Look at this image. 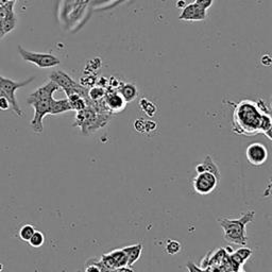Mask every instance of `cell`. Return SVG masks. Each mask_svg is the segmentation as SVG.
I'll list each match as a JSON object with an SVG mask.
<instances>
[{
	"mask_svg": "<svg viewBox=\"0 0 272 272\" xmlns=\"http://www.w3.org/2000/svg\"><path fill=\"white\" fill-rule=\"evenodd\" d=\"M262 114L265 113L260 111L256 102L251 100L240 101L234 111L233 131L243 135L258 134Z\"/></svg>",
	"mask_w": 272,
	"mask_h": 272,
	"instance_id": "obj_1",
	"label": "cell"
},
{
	"mask_svg": "<svg viewBox=\"0 0 272 272\" xmlns=\"http://www.w3.org/2000/svg\"><path fill=\"white\" fill-rule=\"evenodd\" d=\"M255 216L254 211H248L241 214L238 218H221L218 219L220 227L223 229V237L228 242L239 246H246L248 237L246 234L247 224L253 221Z\"/></svg>",
	"mask_w": 272,
	"mask_h": 272,
	"instance_id": "obj_2",
	"label": "cell"
},
{
	"mask_svg": "<svg viewBox=\"0 0 272 272\" xmlns=\"http://www.w3.org/2000/svg\"><path fill=\"white\" fill-rule=\"evenodd\" d=\"M111 115L110 113H98L94 108L86 107L77 112L73 127H79L84 135L95 133L109 124Z\"/></svg>",
	"mask_w": 272,
	"mask_h": 272,
	"instance_id": "obj_3",
	"label": "cell"
},
{
	"mask_svg": "<svg viewBox=\"0 0 272 272\" xmlns=\"http://www.w3.org/2000/svg\"><path fill=\"white\" fill-rule=\"evenodd\" d=\"M35 80V77H31L27 80L17 82L11 79H8L6 77L0 76V89H2L5 94V96L8 98L9 102H10V106L12 110L15 112V113L20 116L23 117L24 113L21 110L20 106H18L17 100H16V90L20 89L22 87L27 86L28 84H30L32 81Z\"/></svg>",
	"mask_w": 272,
	"mask_h": 272,
	"instance_id": "obj_4",
	"label": "cell"
},
{
	"mask_svg": "<svg viewBox=\"0 0 272 272\" xmlns=\"http://www.w3.org/2000/svg\"><path fill=\"white\" fill-rule=\"evenodd\" d=\"M18 53L21 54L23 60L28 63L34 64L35 66L39 68H50V67H57L61 64V61L58 57L51 54V53H39V52H32L25 49L21 45L17 46Z\"/></svg>",
	"mask_w": 272,
	"mask_h": 272,
	"instance_id": "obj_5",
	"label": "cell"
},
{
	"mask_svg": "<svg viewBox=\"0 0 272 272\" xmlns=\"http://www.w3.org/2000/svg\"><path fill=\"white\" fill-rule=\"evenodd\" d=\"M53 97L50 99H31L27 98V103L33 107L34 109V116L31 120V128L35 133H43V119L46 115H50V108L51 101Z\"/></svg>",
	"mask_w": 272,
	"mask_h": 272,
	"instance_id": "obj_6",
	"label": "cell"
},
{
	"mask_svg": "<svg viewBox=\"0 0 272 272\" xmlns=\"http://www.w3.org/2000/svg\"><path fill=\"white\" fill-rule=\"evenodd\" d=\"M219 180L220 177L209 171L197 173L193 181L194 190L199 195H209L216 190Z\"/></svg>",
	"mask_w": 272,
	"mask_h": 272,
	"instance_id": "obj_7",
	"label": "cell"
},
{
	"mask_svg": "<svg viewBox=\"0 0 272 272\" xmlns=\"http://www.w3.org/2000/svg\"><path fill=\"white\" fill-rule=\"evenodd\" d=\"M246 156L248 162L251 165L259 167L267 162L268 149L265 145H262L260 143H253L248 146Z\"/></svg>",
	"mask_w": 272,
	"mask_h": 272,
	"instance_id": "obj_8",
	"label": "cell"
},
{
	"mask_svg": "<svg viewBox=\"0 0 272 272\" xmlns=\"http://www.w3.org/2000/svg\"><path fill=\"white\" fill-rule=\"evenodd\" d=\"M206 16H208V10L194 2L183 8L179 20L184 22H202L206 20Z\"/></svg>",
	"mask_w": 272,
	"mask_h": 272,
	"instance_id": "obj_9",
	"label": "cell"
},
{
	"mask_svg": "<svg viewBox=\"0 0 272 272\" xmlns=\"http://www.w3.org/2000/svg\"><path fill=\"white\" fill-rule=\"evenodd\" d=\"M50 81L54 82L57 85L62 88L65 94H66L67 96L71 95V94L74 93L76 88L78 87L79 84L74 81L69 74H67L66 72H64L62 70H54L50 73L49 76Z\"/></svg>",
	"mask_w": 272,
	"mask_h": 272,
	"instance_id": "obj_10",
	"label": "cell"
},
{
	"mask_svg": "<svg viewBox=\"0 0 272 272\" xmlns=\"http://www.w3.org/2000/svg\"><path fill=\"white\" fill-rule=\"evenodd\" d=\"M103 102H105L106 108L111 114L121 112L126 108L127 105L124 98L121 97L120 94L115 89L106 90V95L103 97Z\"/></svg>",
	"mask_w": 272,
	"mask_h": 272,
	"instance_id": "obj_11",
	"label": "cell"
},
{
	"mask_svg": "<svg viewBox=\"0 0 272 272\" xmlns=\"http://www.w3.org/2000/svg\"><path fill=\"white\" fill-rule=\"evenodd\" d=\"M101 261L108 268L114 270L123 267H128V258L124 250H115L108 254H105L101 258Z\"/></svg>",
	"mask_w": 272,
	"mask_h": 272,
	"instance_id": "obj_12",
	"label": "cell"
},
{
	"mask_svg": "<svg viewBox=\"0 0 272 272\" xmlns=\"http://www.w3.org/2000/svg\"><path fill=\"white\" fill-rule=\"evenodd\" d=\"M117 92L127 103L132 102L137 97V88L132 83H121Z\"/></svg>",
	"mask_w": 272,
	"mask_h": 272,
	"instance_id": "obj_13",
	"label": "cell"
},
{
	"mask_svg": "<svg viewBox=\"0 0 272 272\" xmlns=\"http://www.w3.org/2000/svg\"><path fill=\"white\" fill-rule=\"evenodd\" d=\"M123 250L126 253L127 258H128V267H131L134 262H136L139 259L140 255H142L143 245L142 243H138V245L126 247Z\"/></svg>",
	"mask_w": 272,
	"mask_h": 272,
	"instance_id": "obj_14",
	"label": "cell"
},
{
	"mask_svg": "<svg viewBox=\"0 0 272 272\" xmlns=\"http://www.w3.org/2000/svg\"><path fill=\"white\" fill-rule=\"evenodd\" d=\"M204 171H209V172H212L214 173L215 175H217L218 177H220V171L218 169V167L216 166V164L214 163L213 158L208 155L205 158L204 161L196 166V172L197 173H200V172H204Z\"/></svg>",
	"mask_w": 272,
	"mask_h": 272,
	"instance_id": "obj_15",
	"label": "cell"
},
{
	"mask_svg": "<svg viewBox=\"0 0 272 272\" xmlns=\"http://www.w3.org/2000/svg\"><path fill=\"white\" fill-rule=\"evenodd\" d=\"M71 111L70 105L68 99H61L55 100L54 98L51 101V108H50V115H59L66 113V112Z\"/></svg>",
	"mask_w": 272,
	"mask_h": 272,
	"instance_id": "obj_16",
	"label": "cell"
},
{
	"mask_svg": "<svg viewBox=\"0 0 272 272\" xmlns=\"http://www.w3.org/2000/svg\"><path fill=\"white\" fill-rule=\"evenodd\" d=\"M252 255V250L251 249H247V248H242L237 250L235 253H233L231 256V261L233 262L234 265H235L237 268L239 266H241L243 262H245L250 256Z\"/></svg>",
	"mask_w": 272,
	"mask_h": 272,
	"instance_id": "obj_17",
	"label": "cell"
},
{
	"mask_svg": "<svg viewBox=\"0 0 272 272\" xmlns=\"http://www.w3.org/2000/svg\"><path fill=\"white\" fill-rule=\"evenodd\" d=\"M67 99L69 101L71 111L78 112V111H81V110L85 109L87 107L86 101L84 100L81 96L77 95V94H72V95H70V96L67 97Z\"/></svg>",
	"mask_w": 272,
	"mask_h": 272,
	"instance_id": "obj_18",
	"label": "cell"
},
{
	"mask_svg": "<svg viewBox=\"0 0 272 272\" xmlns=\"http://www.w3.org/2000/svg\"><path fill=\"white\" fill-rule=\"evenodd\" d=\"M139 107H140V109L143 110L144 113L146 115H148L149 117L154 116V114L156 113V107H155L154 103H152L151 101H149V100H147L145 98H143L142 100H140Z\"/></svg>",
	"mask_w": 272,
	"mask_h": 272,
	"instance_id": "obj_19",
	"label": "cell"
},
{
	"mask_svg": "<svg viewBox=\"0 0 272 272\" xmlns=\"http://www.w3.org/2000/svg\"><path fill=\"white\" fill-rule=\"evenodd\" d=\"M105 95H106V89L101 86L94 87L90 90H88V96L93 102L103 99Z\"/></svg>",
	"mask_w": 272,
	"mask_h": 272,
	"instance_id": "obj_20",
	"label": "cell"
},
{
	"mask_svg": "<svg viewBox=\"0 0 272 272\" xmlns=\"http://www.w3.org/2000/svg\"><path fill=\"white\" fill-rule=\"evenodd\" d=\"M44 241H45V237L43 235V233L39 232V231H35L32 237L29 239V241L28 242H29L30 245L34 248H40L44 245Z\"/></svg>",
	"mask_w": 272,
	"mask_h": 272,
	"instance_id": "obj_21",
	"label": "cell"
},
{
	"mask_svg": "<svg viewBox=\"0 0 272 272\" xmlns=\"http://www.w3.org/2000/svg\"><path fill=\"white\" fill-rule=\"evenodd\" d=\"M35 232V229L31 226V224H26L20 230V237L24 241H29V239L32 237V235Z\"/></svg>",
	"mask_w": 272,
	"mask_h": 272,
	"instance_id": "obj_22",
	"label": "cell"
},
{
	"mask_svg": "<svg viewBox=\"0 0 272 272\" xmlns=\"http://www.w3.org/2000/svg\"><path fill=\"white\" fill-rule=\"evenodd\" d=\"M180 250H181V245H180L179 241L169 240L167 242L166 251H167V253H169V254H171V255L176 254L177 252H180Z\"/></svg>",
	"mask_w": 272,
	"mask_h": 272,
	"instance_id": "obj_23",
	"label": "cell"
},
{
	"mask_svg": "<svg viewBox=\"0 0 272 272\" xmlns=\"http://www.w3.org/2000/svg\"><path fill=\"white\" fill-rule=\"evenodd\" d=\"M85 272H101L98 260H89L86 265Z\"/></svg>",
	"mask_w": 272,
	"mask_h": 272,
	"instance_id": "obj_24",
	"label": "cell"
},
{
	"mask_svg": "<svg viewBox=\"0 0 272 272\" xmlns=\"http://www.w3.org/2000/svg\"><path fill=\"white\" fill-rule=\"evenodd\" d=\"M134 128L138 132H144V131H146V121L143 119H137L134 123Z\"/></svg>",
	"mask_w": 272,
	"mask_h": 272,
	"instance_id": "obj_25",
	"label": "cell"
},
{
	"mask_svg": "<svg viewBox=\"0 0 272 272\" xmlns=\"http://www.w3.org/2000/svg\"><path fill=\"white\" fill-rule=\"evenodd\" d=\"M11 108L10 106V102H9L8 98L6 96H3L0 97V110L3 111H7Z\"/></svg>",
	"mask_w": 272,
	"mask_h": 272,
	"instance_id": "obj_26",
	"label": "cell"
},
{
	"mask_svg": "<svg viewBox=\"0 0 272 272\" xmlns=\"http://www.w3.org/2000/svg\"><path fill=\"white\" fill-rule=\"evenodd\" d=\"M195 3H197L199 6L203 7L204 9L208 10V9H210L213 6L214 0H195Z\"/></svg>",
	"mask_w": 272,
	"mask_h": 272,
	"instance_id": "obj_27",
	"label": "cell"
},
{
	"mask_svg": "<svg viewBox=\"0 0 272 272\" xmlns=\"http://www.w3.org/2000/svg\"><path fill=\"white\" fill-rule=\"evenodd\" d=\"M187 268H189L190 272H204V270L200 269L197 267L194 262H189V264H187Z\"/></svg>",
	"mask_w": 272,
	"mask_h": 272,
	"instance_id": "obj_28",
	"label": "cell"
},
{
	"mask_svg": "<svg viewBox=\"0 0 272 272\" xmlns=\"http://www.w3.org/2000/svg\"><path fill=\"white\" fill-rule=\"evenodd\" d=\"M5 35L6 34H5L4 28H3V20H0V40H2Z\"/></svg>",
	"mask_w": 272,
	"mask_h": 272,
	"instance_id": "obj_29",
	"label": "cell"
},
{
	"mask_svg": "<svg viewBox=\"0 0 272 272\" xmlns=\"http://www.w3.org/2000/svg\"><path fill=\"white\" fill-rule=\"evenodd\" d=\"M186 6V2H185V0H179V2H177V4H176V7L177 8H184Z\"/></svg>",
	"mask_w": 272,
	"mask_h": 272,
	"instance_id": "obj_30",
	"label": "cell"
},
{
	"mask_svg": "<svg viewBox=\"0 0 272 272\" xmlns=\"http://www.w3.org/2000/svg\"><path fill=\"white\" fill-rule=\"evenodd\" d=\"M4 268H5V266L3 264H0V272H2L4 270Z\"/></svg>",
	"mask_w": 272,
	"mask_h": 272,
	"instance_id": "obj_31",
	"label": "cell"
},
{
	"mask_svg": "<svg viewBox=\"0 0 272 272\" xmlns=\"http://www.w3.org/2000/svg\"><path fill=\"white\" fill-rule=\"evenodd\" d=\"M185 2H186V0H185Z\"/></svg>",
	"mask_w": 272,
	"mask_h": 272,
	"instance_id": "obj_32",
	"label": "cell"
}]
</instances>
